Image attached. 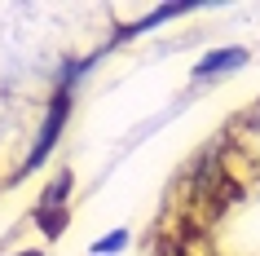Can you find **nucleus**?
Returning <instances> with one entry per match:
<instances>
[{
  "instance_id": "5",
  "label": "nucleus",
  "mask_w": 260,
  "mask_h": 256,
  "mask_svg": "<svg viewBox=\"0 0 260 256\" xmlns=\"http://www.w3.org/2000/svg\"><path fill=\"white\" fill-rule=\"evenodd\" d=\"M128 247V230H110V234H102V239L93 243V256H115Z\"/></svg>"
},
{
  "instance_id": "6",
  "label": "nucleus",
  "mask_w": 260,
  "mask_h": 256,
  "mask_svg": "<svg viewBox=\"0 0 260 256\" xmlns=\"http://www.w3.org/2000/svg\"><path fill=\"white\" fill-rule=\"evenodd\" d=\"M14 256H44V252H14Z\"/></svg>"
},
{
  "instance_id": "4",
  "label": "nucleus",
  "mask_w": 260,
  "mask_h": 256,
  "mask_svg": "<svg viewBox=\"0 0 260 256\" xmlns=\"http://www.w3.org/2000/svg\"><path fill=\"white\" fill-rule=\"evenodd\" d=\"M71 186H75V177H71L67 168H62V173H57L53 181L44 186V194L36 199V208H67V194H71Z\"/></svg>"
},
{
  "instance_id": "2",
  "label": "nucleus",
  "mask_w": 260,
  "mask_h": 256,
  "mask_svg": "<svg viewBox=\"0 0 260 256\" xmlns=\"http://www.w3.org/2000/svg\"><path fill=\"white\" fill-rule=\"evenodd\" d=\"M247 49H238V44H230V49H212V53L199 58V67H194V80H216V75H230V71L247 67Z\"/></svg>"
},
{
  "instance_id": "1",
  "label": "nucleus",
  "mask_w": 260,
  "mask_h": 256,
  "mask_svg": "<svg viewBox=\"0 0 260 256\" xmlns=\"http://www.w3.org/2000/svg\"><path fill=\"white\" fill-rule=\"evenodd\" d=\"M71 120V89H57V97L49 102V110H44V124H40V133H36V146H31L27 163H22V177L36 173L44 159H49V150L57 146V137H62V128H67Z\"/></svg>"
},
{
  "instance_id": "3",
  "label": "nucleus",
  "mask_w": 260,
  "mask_h": 256,
  "mask_svg": "<svg viewBox=\"0 0 260 256\" xmlns=\"http://www.w3.org/2000/svg\"><path fill=\"white\" fill-rule=\"evenodd\" d=\"M31 221L40 225L44 239H57V234H67L71 212H67V208H31Z\"/></svg>"
}]
</instances>
